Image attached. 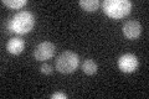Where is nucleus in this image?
I'll list each match as a JSON object with an SVG mask.
<instances>
[{"label":"nucleus","mask_w":149,"mask_h":99,"mask_svg":"<svg viewBox=\"0 0 149 99\" xmlns=\"http://www.w3.org/2000/svg\"><path fill=\"white\" fill-rule=\"evenodd\" d=\"M35 26V16L29 11L16 12L8 22V29L10 32L17 35H25Z\"/></svg>","instance_id":"nucleus-1"},{"label":"nucleus","mask_w":149,"mask_h":99,"mask_svg":"<svg viewBox=\"0 0 149 99\" xmlns=\"http://www.w3.org/2000/svg\"><path fill=\"white\" fill-rule=\"evenodd\" d=\"M104 14L112 19H122L132 10V3L129 0H104L102 3Z\"/></svg>","instance_id":"nucleus-2"},{"label":"nucleus","mask_w":149,"mask_h":99,"mask_svg":"<svg viewBox=\"0 0 149 99\" xmlns=\"http://www.w3.org/2000/svg\"><path fill=\"white\" fill-rule=\"evenodd\" d=\"M78 63H80V58L77 53L71 52V51H65L56 58V69L60 73L65 74L72 73L78 67Z\"/></svg>","instance_id":"nucleus-3"},{"label":"nucleus","mask_w":149,"mask_h":99,"mask_svg":"<svg viewBox=\"0 0 149 99\" xmlns=\"http://www.w3.org/2000/svg\"><path fill=\"white\" fill-rule=\"evenodd\" d=\"M55 51H56V46L52 42L45 41L36 46V48L34 51V57L37 61H46L51 57H54Z\"/></svg>","instance_id":"nucleus-4"},{"label":"nucleus","mask_w":149,"mask_h":99,"mask_svg":"<svg viewBox=\"0 0 149 99\" xmlns=\"http://www.w3.org/2000/svg\"><path fill=\"white\" fill-rule=\"evenodd\" d=\"M118 67L124 73H132L138 68V58L132 53H125L119 57Z\"/></svg>","instance_id":"nucleus-5"},{"label":"nucleus","mask_w":149,"mask_h":99,"mask_svg":"<svg viewBox=\"0 0 149 99\" xmlns=\"http://www.w3.org/2000/svg\"><path fill=\"white\" fill-rule=\"evenodd\" d=\"M141 31H142L141 24L136 20H129L123 25V34L129 40H134L137 37H139Z\"/></svg>","instance_id":"nucleus-6"},{"label":"nucleus","mask_w":149,"mask_h":99,"mask_svg":"<svg viewBox=\"0 0 149 99\" xmlns=\"http://www.w3.org/2000/svg\"><path fill=\"white\" fill-rule=\"evenodd\" d=\"M25 48V42L20 37H11L8 41L6 45V50L10 52L11 55H20Z\"/></svg>","instance_id":"nucleus-7"},{"label":"nucleus","mask_w":149,"mask_h":99,"mask_svg":"<svg viewBox=\"0 0 149 99\" xmlns=\"http://www.w3.org/2000/svg\"><path fill=\"white\" fill-rule=\"evenodd\" d=\"M82 71L86 74H95L97 72V63L91 58H87L82 64Z\"/></svg>","instance_id":"nucleus-8"},{"label":"nucleus","mask_w":149,"mask_h":99,"mask_svg":"<svg viewBox=\"0 0 149 99\" xmlns=\"http://www.w3.org/2000/svg\"><path fill=\"white\" fill-rule=\"evenodd\" d=\"M80 6L86 11H96L100 6V1L98 0H81Z\"/></svg>","instance_id":"nucleus-9"},{"label":"nucleus","mask_w":149,"mask_h":99,"mask_svg":"<svg viewBox=\"0 0 149 99\" xmlns=\"http://www.w3.org/2000/svg\"><path fill=\"white\" fill-rule=\"evenodd\" d=\"M3 4L11 9H20L24 5H26V0H3Z\"/></svg>","instance_id":"nucleus-10"},{"label":"nucleus","mask_w":149,"mask_h":99,"mask_svg":"<svg viewBox=\"0 0 149 99\" xmlns=\"http://www.w3.org/2000/svg\"><path fill=\"white\" fill-rule=\"evenodd\" d=\"M40 71H41V73H44V74H51L52 73V66L44 63V64H41Z\"/></svg>","instance_id":"nucleus-11"},{"label":"nucleus","mask_w":149,"mask_h":99,"mask_svg":"<svg viewBox=\"0 0 149 99\" xmlns=\"http://www.w3.org/2000/svg\"><path fill=\"white\" fill-rule=\"evenodd\" d=\"M50 98H54V99H66L67 98V94L65 93H54L51 94Z\"/></svg>","instance_id":"nucleus-12"}]
</instances>
